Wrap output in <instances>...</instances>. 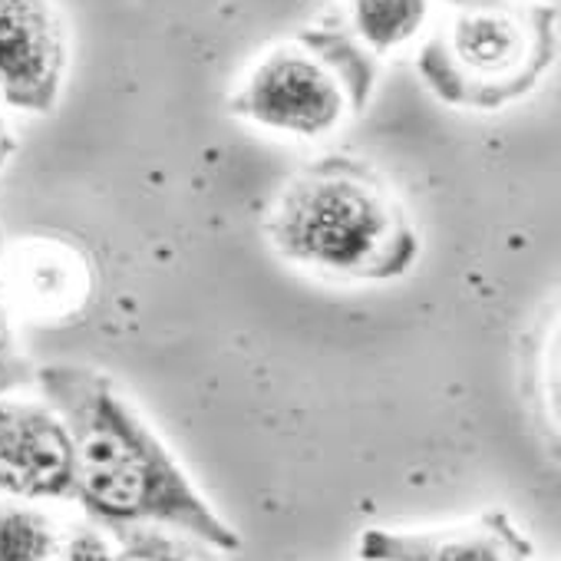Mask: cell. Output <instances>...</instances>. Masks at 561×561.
<instances>
[{"mask_svg": "<svg viewBox=\"0 0 561 561\" xmlns=\"http://www.w3.org/2000/svg\"><path fill=\"white\" fill-rule=\"evenodd\" d=\"M41 387L73 443V495L113 528L165 525L218 551H238V531L198 495L162 439L90 367L41 370Z\"/></svg>", "mask_w": 561, "mask_h": 561, "instance_id": "1", "label": "cell"}, {"mask_svg": "<svg viewBox=\"0 0 561 561\" xmlns=\"http://www.w3.org/2000/svg\"><path fill=\"white\" fill-rule=\"evenodd\" d=\"M264 231L285 261L347 280H393L420 257V234L393 185L351 156L295 172L280 185Z\"/></svg>", "mask_w": 561, "mask_h": 561, "instance_id": "2", "label": "cell"}, {"mask_svg": "<svg viewBox=\"0 0 561 561\" xmlns=\"http://www.w3.org/2000/svg\"><path fill=\"white\" fill-rule=\"evenodd\" d=\"M370 64L344 41L334 50L321 44H285L264 54L231 100V113L298 139L334 133L367 103Z\"/></svg>", "mask_w": 561, "mask_h": 561, "instance_id": "3", "label": "cell"}, {"mask_svg": "<svg viewBox=\"0 0 561 561\" xmlns=\"http://www.w3.org/2000/svg\"><path fill=\"white\" fill-rule=\"evenodd\" d=\"M545 11L531 18L505 8L462 11L443 41L423 50V73L446 103L502 106L538 80L551 57V27Z\"/></svg>", "mask_w": 561, "mask_h": 561, "instance_id": "4", "label": "cell"}, {"mask_svg": "<svg viewBox=\"0 0 561 561\" xmlns=\"http://www.w3.org/2000/svg\"><path fill=\"white\" fill-rule=\"evenodd\" d=\"M67 37L50 0H0V96L18 110H54Z\"/></svg>", "mask_w": 561, "mask_h": 561, "instance_id": "5", "label": "cell"}, {"mask_svg": "<svg viewBox=\"0 0 561 561\" xmlns=\"http://www.w3.org/2000/svg\"><path fill=\"white\" fill-rule=\"evenodd\" d=\"M0 492L21 499L73 495V443L54 410L0 400Z\"/></svg>", "mask_w": 561, "mask_h": 561, "instance_id": "6", "label": "cell"}, {"mask_svg": "<svg viewBox=\"0 0 561 561\" xmlns=\"http://www.w3.org/2000/svg\"><path fill=\"white\" fill-rule=\"evenodd\" d=\"M357 551L364 561H528L531 541L505 512H482L472 522L430 531L367 528Z\"/></svg>", "mask_w": 561, "mask_h": 561, "instance_id": "7", "label": "cell"}, {"mask_svg": "<svg viewBox=\"0 0 561 561\" xmlns=\"http://www.w3.org/2000/svg\"><path fill=\"white\" fill-rule=\"evenodd\" d=\"M21 288L34 308L50 318L70 314L90 295V271L77 251L57 244H37L24 254Z\"/></svg>", "mask_w": 561, "mask_h": 561, "instance_id": "8", "label": "cell"}, {"mask_svg": "<svg viewBox=\"0 0 561 561\" xmlns=\"http://www.w3.org/2000/svg\"><path fill=\"white\" fill-rule=\"evenodd\" d=\"M430 0H354L357 34L380 54L403 47L420 34Z\"/></svg>", "mask_w": 561, "mask_h": 561, "instance_id": "9", "label": "cell"}, {"mask_svg": "<svg viewBox=\"0 0 561 561\" xmlns=\"http://www.w3.org/2000/svg\"><path fill=\"white\" fill-rule=\"evenodd\" d=\"M57 531L47 515L21 505H0V561H50Z\"/></svg>", "mask_w": 561, "mask_h": 561, "instance_id": "10", "label": "cell"}, {"mask_svg": "<svg viewBox=\"0 0 561 561\" xmlns=\"http://www.w3.org/2000/svg\"><path fill=\"white\" fill-rule=\"evenodd\" d=\"M119 538L123 541L113 561H215L211 554H205V545L198 538L188 541L152 525L119 528Z\"/></svg>", "mask_w": 561, "mask_h": 561, "instance_id": "11", "label": "cell"}, {"mask_svg": "<svg viewBox=\"0 0 561 561\" xmlns=\"http://www.w3.org/2000/svg\"><path fill=\"white\" fill-rule=\"evenodd\" d=\"M60 561H113V551L106 545V538L93 528H83L70 538V545L64 548Z\"/></svg>", "mask_w": 561, "mask_h": 561, "instance_id": "12", "label": "cell"}, {"mask_svg": "<svg viewBox=\"0 0 561 561\" xmlns=\"http://www.w3.org/2000/svg\"><path fill=\"white\" fill-rule=\"evenodd\" d=\"M24 380H27L24 360H18L14 351H11V344H8L4 337H0V393L11 390V387H18V383H24Z\"/></svg>", "mask_w": 561, "mask_h": 561, "instance_id": "13", "label": "cell"}, {"mask_svg": "<svg viewBox=\"0 0 561 561\" xmlns=\"http://www.w3.org/2000/svg\"><path fill=\"white\" fill-rule=\"evenodd\" d=\"M443 4H453L459 11H479V8H499L502 0H443Z\"/></svg>", "mask_w": 561, "mask_h": 561, "instance_id": "14", "label": "cell"}, {"mask_svg": "<svg viewBox=\"0 0 561 561\" xmlns=\"http://www.w3.org/2000/svg\"><path fill=\"white\" fill-rule=\"evenodd\" d=\"M0 288H4V280H0Z\"/></svg>", "mask_w": 561, "mask_h": 561, "instance_id": "15", "label": "cell"}]
</instances>
